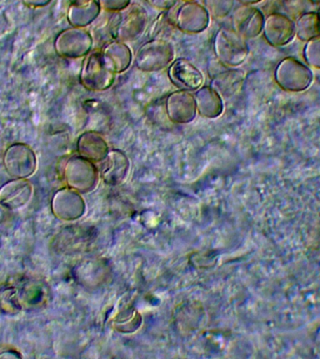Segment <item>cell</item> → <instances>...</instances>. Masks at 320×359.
Returning <instances> with one entry per match:
<instances>
[{
  "label": "cell",
  "mask_w": 320,
  "mask_h": 359,
  "mask_svg": "<svg viewBox=\"0 0 320 359\" xmlns=\"http://www.w3.org/2000/svg\"><path fill=\"white\" fill-rule=\"evenodd\" d=\"M116 75L104 57L102 50L93 49L84 57L79 80L88 91L105 92L114 86Z\"/></svg>",
  "instance_id": "obj_1"
},
{
  "label": "cell",
  "mask_w": 320,
  "mask_h": 359,
  "mask_svg": "<svg viewBox=\"0 0 320 359\" xmlns=\"http://www.w3.org/2000/svg\"><path fill=\"white\" fill-rule=\"evenodd\" d=\"M115 15L108 25L112 39L132 42L145 34L148 25V16L139 5L135 4L124 8Z\"/></svg>",
  "instance_id": "obj_2"
},
{
  "label": "cell",
  "mask_w": 320,
  "mask_h": 359,
  "mask_svg": "<svg viewBox=\"0 0 320 359\" xmlns=\"http://www.w3.org/2000/svg\"><path fill=\"white\" fill-rule=\"evenodd\" d=\"M213 48L218 61L227 67H240L249 53L246 39L233 28L221 27L213 38Z\"/></svg>",
  "instance_id": "obj_3"
},
{
  "label": "cell",
  "mask_w": 320,
  "mask_h": 359,
  "mask_svg": "<svg viewBox=\"0 0 320 359\" xmlns=\"http://www.w3.org/2000/svg\"><path fill=\"white\" fill-rule=\"evenodd\" d=\"M174 59L175 49L170 41L152 39L137 50L133 61L140 72H157L170 67Z\"/></svg>",
  "instance_id": "obj_4"
},
{
  "label": "cell",
  "mask_w": 320,
  "mask_h": 359,
  "mask_svg": "<svg viewBox=\"0 0 320 359\" xmlns=\"http://www.w3.org/2000/svg\"><path fill=\"white\" fill-rule=\"evenodd\" d=\"M93 45L94 39L89 30L73 27L62 30L53 42L58 55L72 60L86 57L93 50Z\"/></svg>",
  "instance_id": "obj_5"
},
{
  "label": "cell",
  "mask_w": 320,
  "mask_h": 359,
  "mask_svg": "<svg viewBox=\"0 0 320 359\" xmlns=\"http://www.w3.org/2000/svg\"><path fill=\"white\" fill-rule=\"evenodd\" d=\"M313 80L314 75L310 67L294 57L284 58L275 70V81L285 91H305Z\"/></svg>",
  "instance_id": "obj_6"
},
{
  "label": "cell",
  "mask_w": 320,
  "mask_h": 359,
  "mask_svg": "<svg viewBox=\"0 0 320 359\" xmlns=\"http://www.w3.org/2000/svg\"><path fill=\"white\" fill-rule=\"evenodd\" d=\"M3 165L11 178L28 179L36 172L38 159L29 145L16 142L6 149Z\"/></svg>",
  "instance_id": "obj_7"
},
{
  "label": "cell",
  "mask_w": 320,
  "mask_h": 359,
  "mask_svg": "<svg viewBox=\"0 0 320 359\" xmlns=\"http://www.w3.org/2000/svg\"><path fill=\"white\" fill-rule=\"evenodd\" d=\"M64 177L67 187L78 192L86 193L94 189L97 185L98 171L94 162L78 154L67 160Z\"/></svg>",
  "instance_id": "obj_8"
},
{
  "label": "cell",
  "mask_w": 320,
  "mask_h": 359,
  "mask_svg": "<svg viewBox=\"0 0 320 359\" xmlns=\"http://www.w3.org/2000/svg\"><path fill=\"white\" fill-rule=\"evenodd\" d=\"M165 112L168 120L176 125L192 123L198 115L193 93L180 89L171 92L166 97Z\"/></svg>",
  "instance_id": "obj_9"
},
{
  "label": "cell",
  "mask_w": 320,
  "mask_h": 359,
  "mask_svg": "<svg viewBox=\"0 0 320 359\" xmlns=\"http://www.w3.org/2000/svg\"><path fill=\"white\" fill-rule=\"evenodd\" d=\"M168 76L174 86L184 91L196 92L204 84V73L187 58L174 59Z\"/></svg>",
  "instance_id": "obj_10"
},
{
  "label": "cell",
  "mask_w": 320,
  "mask_h": 359,
  "mask_svg": "<svg viewBox=\"0 0 320 359\" xmlns=\"http://www.w3.org/2000/svg\"><path fill=\"white\" fill-rule=\"evenodd\" d=\"M33 196V185L27 179H13L0 187V206L17 210L28 204Z\"/></svg>",
  "instance_id": "obj_11"
},
{
  "label": "cell",
  "mask_w": 320,
  "mask_h": 359,
  "mask_svg": "<svg viewBox=\"0 0 320 359\" xmlns=\"http://www.w3.org/2000/svg\"><path fill=\"white\" fill-rule=\"evenodd\" d=\"M263 33L269 44L274 47H283L293 41L296 35L295 24L288 17L275 13L264 22Z\"/></svg>",
  "instance_id": "obj_12"
},
{
  "label": "cell",
  "mask_w": 320,
  "mask_h": 359,
  "mask_svg": "<svg viewBox=\"0 0 320 359\" xmlns=\"http://www.w3.org/2000/svg\"><path fill=\"white\" fill-rule=\"evenodd\" d=\"M51 208L56 217L66 221L75 220L83 215L84 201L78 191L64 187L53 195Z\"/></svg>",
  "instance_id": "obj_13"
},
{
  "label": "cell",
  "mask_w": 320,
  "mask_h": 359,
  "mask_svg": "<svg viewBox=\"0 0 320 359\" xmlns=\"http://www.w3.org/2000/svg\"><path fill=\"white\" fill-rule=\"evenodd\" d=\"M174 22L177 29L182 32L199 34L209 27L210 16L202 6L196 3H187L179 8Z\"/></svg>",
  "instance_id": "obj_14"
},
{
  "label": "cell",
  "mask_w": 320,
  "mask_h": 359,
  "mask_svg": "<svg viewBox=\"0 0 320 359\" xmlns=\"http://www.w3.org/2000/svg\"><path fill=\"white\" fill-rule=\"evenodd\" d=\"M264 16L258 8L244 6L232 16V28L244 39L258 38L263 32Z\"/></svg>",
  "instance_id": "obj_15"
},
{
  "label": "cell",
  "mask_w": 320,
  "mask_h": 359,
  "mask_svg": "<svg viewBox=\"0 0 320 359\" xmlns=\"http://www.w3.org/2000/svg\"><path fill=\"white\" fill-rule=\"evenodd\" d=\"M246 72L238 67H226L220 72L213 73L211 79L212 86L223 100H229L237 95L243 88Z\"/></svg>",
  "instance_id": "obj_16"
},
{
  "label": "cell",
  "mask_w": 320,
  "mask_h": 359,
  "mask_svg": "<svg viewBox=\"0 0 320 359\" xmlns=\"http://www.w3.org/2000/svg\"><path fill=\"white\" fill-rule=\"evenodd\" d=\"M20 305L22 310H36L49 299V289L41 280L25 279L16 285Z\"/></svg>",
  "instance_id": "obj_17"
},
{
  "label": "cell",
  "mask_w": 320,
  "mask_h": 359,
  "mask_svg": "<svg viewBox=\"0 0 320 359\" xmlns=\"http://www.w3.org/2000/svg\"><path fill=\"white\" fill-rule=\"evenodd\" d=\"M101 162V177L106 184L117 185L125 181L131 168V162L122 151L119 149L109 150Z\"/></svg>",
  "instance_id": "obj_18"
},
{
  "label": "cell",
  "mask_w": 320,
  "mask_h": 359,
  "mask_svg": "<svg viewBox=\"0 0 320 359\" xmlns=\"http://www.w3.org/2000/svg\"><path fill=\"white\" fill-rule=\"evenodd\" d=\"M198 114L205 119H216L225 111L223 97L212 86H202L194 92Z\"/></svg>",
  "instance_id": "obj_19"
},
{
  "label": "cell",
  "mask_w": 320,
  "mask_h": 359,
  "mask_svg": "<svg viewBox=\"0 0 320 359\" xmlns=\"http://www.w3.org/2000/svg\"><path fill=\"white\" fill-rule=\"evenodd\" d=\"M77 151L80 156L92 162H101L109 151L108 142L97 131H84L77 140Z\"/></svg>",
  "instance_id": "obj_20"
},
{
  "label": "cell",
  "mask_w": 320,
  "mask_h": 359,
  "mask_svg": "<svg viewBox=\"0 0 320 359\" xmlns=\"http://www.w3.org/2000/svg\"><path fill=\"white\" fill-rule=\"evenodd\" d=\"M104 57L117 74L126 72L131 67L134 55L126 42L112 39L104 45Z\"/></svg>",
  "instance_id": "obj_21"
},
{
  "label": "cell",
  "mask_w": 320,
  "mask_h": 359,
  "mask_svg": "<svg viewBox=\"0 0 320 359\" xmlns=\"http://www.w3.org/2000/svg\"><path fill=\"white\" fill-rule=\"evenodd\" d=\"M100 13V6L95 0L86 4H72L67 13V21L73 27L86 28L95 22Z\"/></svg>",
  "instance_id": "obj_22"
},
{
  "label": "cell",
  "mask_w": 320,
  "mask_h": 359,
  "mask_svg": "<svg viewBox=\"0 0 320 359\" xmlns=\"http://www.w3.org/2000/svg\"><path fill=\"white\" fill-rule=\"evenodd\" d=\"M296 35L300 41L308 42L320 38V15L316 13H305L298 19Z\"/></svg>",
  "instance_id": "obj_23"
},
{
  "label": "cell",
  "mask_w": 320,
  "mask_h": 359,
  "mask_svg": "<svg viewBox=\"0 0 320 359\" xmlns=\"http://www.w3.org/2000/svg\"><path fill=\"white\" fill-rule=\"evenodd\" d=\"M22 311L20 305L16 285H8L0 287V313L15 316Z\"/></svg>",
  "instance_id": "obj_24"
},
{
  "label": "cell",
  "mask_w": 320,
  "mask_h": 359,
  "mask_svg": "<svg viewBox=\"0 0 320 359\" xmlns=\"http://www.w3.org/2000/svg\"><path fill=\"white\" fill-rule=\"evenodd\" d=\"M174 28L177 29L174 20L161 17V18L157 20L154 27H152L150 33H149L150 39H157L168 41V36H170L171 30H173Z\"/></svg>",
  "instance_id": "obj_25"
},
{
  "label": "cell",
  "mask_w": 320,
  "mask_h": 359,
  "mask_svg": "<svg viewBox=\"0 0 320 359\" xmlns=\"http://www.w3.org/2000/svg\"><path fill=\"white\" fill-rule=\"evenodd\" d=\"M233 2V0H205V5L215 18L221 19L229 15Z\"/></svg>",
  "instance_id": "obj_26"
},
{
  "label": "cell",
  "mask_w": 320,
  "mask_h": 359,
  "mask_svg": "<svg viewBox=\"0 0 320 359\" xmlns=\"http://www.w3.org/2000/svg\"><path fill=\"white\" fill-rule=\"evenodd\" d=\"M305 58L309 66L320 69V38L307 42L305 48Z\"/></svg>",
  "instance_id": "obj_27"
},
{
  "label": "cell",
  "mask_w": 320,
  "mask_h": 359,
  "mask_svg": "<svg viewBox=\"0 0 320 359\" xmlns=\"http://www.w3.org/2000/svg\"><path fill=\"white\" fill-rule=\"evenodd\" d=\"M131 0H100V6L108 11H121L128 8Z\"/></svg>",
  "instance_id": "obj_28"
},
{
  "label": "cell",
  "mask_w": 320,
  "mask_h": 359,
  "mask_svg": "<svg viewBox=\"0 0 320 359\" xmlns=\"http://www.w3.org/2000/svg\"><path fill=\"white\" fill-rule=\"evenodd\" d=\"M25 6L32 8H41L49 5L52 0H22Z\"/></svg>",
  "instance_id": "obj_29"
},
{
  "label": "cell",
  "mask_w": 320,
  "mask_h": 359,
  "mask_svg": "<svg viewBox=\"0 0 320 359\" xmlns=\"http://www.w3.org/2000/svg\"><path fill=\"white\" fill-rule=\"evenodd\" d=\"M152 6L157 8H170L173 7L176 0H148Z\"/></svg>",
  "instance_id": "obj_30"
},
{
  "label": "cell",
  "mask_w": 320,
  "mask_h": 359,
  "mask_svg": "<svg viewBox=\"0 0 320 359\" xmlns=\"http://www.w3.org/2000/svg\"><path fill=\"white\" fill-rule=\"evenodd\" d=\"M0 358H21L22 355L15 350H4L0 352Z\"/></svg>",
  "instance_id": "obj_31"
},
{
  "label": "cell",
  "mask_w": 320,
  "mask_h": 359,
  "mask_svg": "<svg viewBox=\"0 0 320 359\" xmlns=\"http://www.w3.org/2000/svg\"><path fill=\"white\" fill-rule=\"evenodd\" d=\"M70 1L72 2V4L81 5L86 4V3L92 1V0H70Z\"/></svg>",
  "instance_id": "obj_32"
},
{
  "label": "cell",
  "mask_w": 320,
  "mask_h": 359,
  "mask_svg": "<svg viewBox=\"0 0 320 359\" xmlns=\"http://www.w3.org/2000/svg\"><path fill=\"white\" fill-rule=\"evenodd\" d=\"M240 1L246 3V4H252V3H257L260 1V0H240Z\"/></svg>",
  "instance_id": "obj_33"
},
{
  "label": "cell",
  "mask_w": 320,
  "mask_h": 359,
  "mask_svg": "<svg viewBox=\"0 0 320 359\" xmlns=\"http://www.w3.org/2000/svg\"><path fill=\"white\" fill-rule=\"evenodd\" d=\"M313 2L320 3V0H312Z\"/></svg>",
  "instance_id": "obj_34"
}]
</instances>
